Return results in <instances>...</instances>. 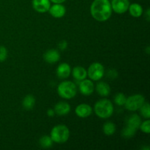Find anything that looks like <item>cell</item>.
<instances>
[{
    "mask_svg": "<svg viewBox=\"0 0 150 150\" xmlns=\"http://www.w3.org/2000/svg\"><path fill=\"white\" fill-rule=\"evenodd\" d=\"M35 105V98L33 95H28L23 98L22 105L26 110H32Z\"/></svg>",
    "mask_w": 150,
    "mask_h": 150,
    "instance_id": "19",
    "label": "cell"
},
{
    "mask_svg": "<svg viewBox=\"0 0 150 150\" xmlns=\"http://www.w3.org/2000/svg\"><path fill=\"white\" fill-rule=\"evenodd\" d=\"M55 114L58 116H65L70 112V105L66 102H59L54 106Z\"/></svg>",
    "mask_w": 150,
    "mask_h": 150,
    "instance_id": "14",
    "label": "cell"
},
{
    "mask_svg": "<svg viewBox=\"0 0 150 150\" xmlns=\"http://www.w3.org/2000/svg\"><path fill=\"white\" fill-rule=\"evenodd\" d=\"M139 128L142 132L146 133V134H149L150 133V120L149 119L141 123Z\"/></svg>",
    "mask_w": 150,
    "mask_h": 150,
    "instance_id": "25",
    "label": "cell"
},
{
    "mask_svg": "<svg viewBox=\"0 0 150 150\" xmlns=\"http://www.w3.org/2000/svg\"><path fill=\"white\" fill-rule=\"evenodd\" d=\"M66 0H50L51 2L54 3V4H62Z\"/></svg>",
    "mask_w": 150,
    "mask_h": 150,
    "instance_id": "30",
    "label": "cell"
},
{
    "mask_svg": "<svg viewBox=\"0 0 150 150\" xmlns=\"http://www.w3.org/2000/svg\"><path fill=\"white\" fill-rule=\"evenodd\" d=\"M50 137L52 139L53 142L57 144L64 143L70 137V130L64 125H58L52 128Z\"/></svg>",
    "mask_w": 150,
    "mask_h": 150,
    "instance_id": "3",
    "label": "cell"
},
{
    "mask_svg": "<svg viewBox=\"0 0 150 150\" xmlns=\"http://www.w3.org/2000/svg\"><path fill=\"white\" fill-rule=\"evenodd\" d=\"M114 105L108 99H101L98 100L94 106L95 114L101 119H108L114 113Z\"/></svg>",
    "mask_w": 150,
    "mask_h": 150,
    "instance_id": "2",
    "label": "cell"
},
{
    "mask_svg": "<svg viewBox=\"0 0 150 150\" xmlns=\"http://www.w3.org/2000/svg\"><path fill=\"white\" fill-rule=\"evenodd\" d=\"M7 57V50L5 47L0 46V62L5 61Z\"/></svg>",
    "mask_w": 150,
    "mask_h": 150,
    "instance_id": "26",
    "label": "cell"
},
{
    "mask_svg": "<svg viewBox=\"0 0 150 150\" xmlns=\"http://www.w3.org/2000/svg\"><path fill=\"white\" fill-rule=\"evenodd\" d=\"M71 72L73 77L76 80L79 81L85 79L87 76V71L84 67H81V66H76L73 69Z\"/></svg>",
    "mask_w": 150,
    "mask_h": 150,
    "instance_id": "15",
    "label": "cell"
},
{
    "mask_svg": "<svg viewBox=\"0 0 150 150\" xmlns=\"http://www.w3.org/2000/svg\"><path fill=\"white\" fill-rule=\"evenodd\" d=\"M107 76H108V78H109V79L114 80V79H116L118 77V73H117V71L116 70L111 69V70H109L108 71V73H107Z\"/></svg>",
    "mask_w": 150,
    "mask_h": 150,
    "instance_id": "27",
    "label": "cell"
},
{
    "mask_svg": "<svg viewBox=\"0 0 150 150\" xmlns=\"http://www.w3.org/2000/svg\"><path fill=\"white\" fill-rule=\"evenodd\" d=\"M57 92L61 98L70 100L74 98L77 94V87L73 82L64 81L58 85Z\"/></svg>",
    "mask_w": 150,
    "mask_h": 150,
    "instance_id": "4",
    "label": "cell"
},
{
    "mask_svg": "<svg viewBox=\"0 0 150 150\" xmlns=\"http://www.w3.org/2000/svg\"><path fill=\"white\" fill-rule=\"evenodd\" d=\"M95 89H96L97 93L100 95L101 97L108 96L111 92V88H110L109 85L103 81L98 82L97 83Z\"/></svg>",
    "mask_w": 150,
    "mask_h": 150,
    "instance_id": "16",
    "label": "cell"
},
{
    "mask_svg": "<svg viewBox=\"0 0 150 150\" xmlns=\"http://www.w3.org/2000/svg\"><path fill=\"white\" fill-rule=\"evenodd\" d=\"M142 123V119L138 114H134L130 115L127 120V125L138 130Z\"/></svg>",
    "mask_w": 150,
    "mask_h": 150,
    "instance_id": "17",
    "label": "cell"
},
{
    "mask_svg": "<svg viewBox=\"0 0 150 150\" xmlns=\"http://www.w3.org/2000/svg\"><path fill=\"white\" fill-rule=\"evenodd\" d=\"M76 115L81 118H86L89 117L92 113V108L89 105L86 103H81L76 108Z\"/></svg>",
    "mask_w": 150,
    "mask_h": 150,
    "instance_id": "10",
    "label": "cell"
},
{
    "mask_svg": "<svg viewBox=\"0 0 150 150\" xmlns=\"http://www.w3.org/2000/svg\"><path fill=\"white\" fill-rule=\"evenodd\" d=\"M32 7L38 13H46L51 7V1L50 0H32Z\"/></svg>",
    "mask_w": 150,
    "mask_h": 150,
    "instance_id": "9",
    "label": "cell"
},
{
    "mask_svg": "<svg viewBox=\"0 0 150 150\" xmlns=\"http://www.w3.org/2000/svg\"><path fill=\"white\" fill-rule=\"evenodd\" d=\"M40 145L44 149H48L52 146L53 141L51 138L48 136H43L40 139Z\"/></svg>",
    "mask_w": 150,
    "mask_h": 150,
    "instance_id": "21",
    "label": "cell"
},
{
    "mask_svg": "<svg viewBox=\"0 0 150 150\" xmlns=\"http://www.w3.org/2000/svg\"><path fill=\"white\" fill-rule=\"evenodd\" d=\"M105 70L104 67L100 62H94L89 67L87 70V76L92 81H99L103 77Z\"/></svg>",
    "mask_w": 150,
    "mask_h": 150,
    "instance_id": "6",
    "label": "cell"
},
{
    "mask_svg": "<svg viewBox=\"0 0 150 150\" xmlns=\"http://www.w3.org/2000/svg\"><path fill=\"white\" fill-rule=\"evenodd\" d=\"M71 68L67 63H61L57 68V76L61 79H65L70 76Z\"/></svg>",
    "mask_w": 150,
    "mask_h": 150,
    "instance_id": "13",
    "label": "cell"
},
{
    "mask_svg": "<svg viewBox=\"0 0 150 150\" xmlns=\"http://www.w3.org/2000/svg\"><path fill=\"white\" fill-rule=\"evenodd\" d=\"M136 130H137L133 128V127L126 125V127L122 131V136L124 138H125V139H130V138L135 136V134L136 133Z\"/></svg>",
    "mask_w": 150,
    "mask_h": 150,
    "instance_id": "22",
    "label": "cell"
},
{
    "mask_svg": "<svg viewBox=\"0 0 150 150\" xmlns=\"http://www.w3.org/2000/svg\"><path fill=\"white\" fill-rule=\"evenodd\" d=\"M149 105L148 103H144L143 105L140 107L139 110H140V113L142 117L146 119H149L150 117V111H149Z\"/></svg>",
    "mask_w": 150,
    "mask_h": 150,
    "instance_id": "24",
    "label": "cell"
},
{
    "mask_svg": "<svg viewBox=\"0 0 150 150\" xmlns=\"http://www.w3.org/2000/svg\"><path fill=\"white\" fill-rule=\"evenodd\" d=\"M126 100H127V98H126L125 95L123 93H121V92L115 95V97H114V103H115L116 105H119V106L125 105Z\"/></svg>",
    "mask_w": 150,
    "mask_h": 150,
    "instance_id": "23",
    "label": "cell"
},
{
    "mask_svg": "<svg viewBox=\"0 0 150 150\" xmlns=\"http://www.w3.org/2000/svg\"><path fill=\"white\" fill-rule=\"evenodd\" d=\"M43 58L48 64H54L60 59V54L57 50L50 49L44 54Z\"/></svg>",
    "mask_w": 150,
    "mask_h": 150,
    "instance_id": "12",
    "label": "cell"
},
{
    "mask_svg": "<svg viewBox=\"0 0 150 150\" xmlns=\"http://www.w3.org/2000/svg\"><path fill=\"white\" fill-rule=\"evenodd\" d=\"M149 47H147V49H146V52H147V54H149Z\"/></svg>",
    "mask_w": 150,
    "mask_h": 150,
    "instance_id": "32",
    "label": "cell"
},
{
    "mask_svg": "<svg viewBox=\"0 0 150 150\" xmlns=\"http://www.w3.org/2000/svg\"><path fill=\"white\" fill-rule=\"evenodd\" d=\"M111 9L118 14H122L128 10L129 0H112L111 2Z\"/></svg>",
    "mask_w": 150,
    "mask_h": 150,
    "instance_id": "7",
    "label": "cell"
},
{
    "mask_svg": "<svg viewBox=\"0 0 150 150\" xmlns=\"http://www.w3.org/2000/svg\"><path fill=\"white\" fill-rule=\"evenodd\" d=\"M47 115H48L49 117H53L54 115H55V111H54V109L49 108V109L47 111Z\"/></svg>",
    "mask_w": 150,
    "mask_h": 150,
    "instance_id": "29",
    "label": "cell"
},
{
    "mask_svg": "<svg viewBox=\"0 0 150 150\" xmlns=\"http://www.w3.org/2000/svg\"><path fill=\"white\" fill-rule=\"evenodd\" d=\"M146 20L149 21L150 20V16H149V9H147V10H146Z\"/></svg>",
    "mask_w": 150,
    "mask_h": 150,
    "instance_id": "31",
    "label": "cell"
},
{
    "mask_svg": "<svg viewBox=\"0 0 150 150\" xmlns=\"http://www.w3.org/2000/svg\"><path fill=\"white\" fill-rule=\"evenodd\" d=\"M90 13L98 21H105L112 13L111 2L109 0H94L91 4Z\"/></svg>",
    "mask_w": 150,
    "mask_h": 150,
    "instance_id": "1",
    "label": "cell"
},
{
    "mask_svg": "<svg viewBox=\"0 0 150 150\" xmlns=\"http://www.w3.org/2000/svg\"><path fill=\"white\" fill-rule=\"evenodd\" d=\"M103 130L106 136H112L116 131L115 124L111 122H106L103 126Z\"/></svg>",
    "mask_w": 150,
    "mask_h": 150,
    "instance_id": "20",
    "label": "cell"
},
{
    "mask_svg": "<svg viewBox=\"0 0 150 150\" xmlns=\"http://www.w3.org/2000/svg\"><path fill=\"white\" fill-rule=\"evenodd\" d=\"M67 45H68V44H67V41H66V40H62L61 42L59 43L58 46H59V48L61 51H64L65 49H67Z\"/></svg>",
    "mask_w": 150,
    "mask_h": 150,
    "instance_id": "28",
    "label": "cell"
},
{
    "mask_svg": "<svg viewBox=\"0 0 150 150\" xmlns=\"http://www.w3.org/2000/svg\"><path fill=\"white\" fill-rule=\"evenodd\" d=\"M128 10L130 12V14L135 18L140 17L143 14V8H142V5L138 3H133V4H130Z\"/></svg>",
    "mask_w": 150,
    "mask_h": 150,
    "instance_id": "18",
    "label": "cell"
},
{
    "mask_svg": "<svg viewBox=\"0 0 150 150\" xmlns=\"http://www.w3.org/2000/svg\"><path fill=\"white\" fill-rule=\"evenodd\" d=\"M48 12L54 18H60L65 15L66 8L62 4H54L50 7Z\"/></svg>",
    "mask_w": 150,
    "mask_h": 150,
    "instance_id": "11",
    "label": "cell"
},
{
    "mask_svg": "<svg viewBox=\"0 0 150 150\" xmlns=\"http://www.w3.org/2000/svg\"><path fill=\"white\" fill-rule=\"evenodd\" d=\"M79 90L82 95H86V96L92 95L95 90L93 82L91 80H88L86 79L81 81L79 83Z\"/></svg>",
    "mask_w": 150,
    "mask_h": 150,
    "instance_id": "8",
    "label": "cell"
},
{
    "mask_svg": "<svg viewBox=\"0 0 150 150\" xmlns=\"http://www.w3.org/2000/svg\"><path fill=\"white\" fill-rule=\"evenodd\" d=\"M144 102L145 98L142 95H133L127 98L125 107L130 111H136L140 108Z\"/></svg>",
    "mask_w": 150,
    "mask_h": 150,
    "instance_id": "5",
    "label": "cell"
}]
</instances>
